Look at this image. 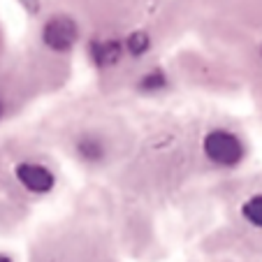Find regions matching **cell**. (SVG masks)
<instances>
[{
	"label": "cell",
	"mask_w": 262,
	"mask_h": 262,
	"mask_svg": "<svg viewBox=\"0 0 262 262\" xmlns=\"http://www.w3.org/2000/svg\"><path fill=\"white\" fill-rule=\"evenodd\" d=\"M202 151L213 165L218 167H237L244 160V142L239 135L230 133V130H211L202 142Z\"/></svg>",
	"instance_id": "obj_1"
},
{
	"label": "cell",
	"mask_w": 262,
	"mask_h": 262,
	"mask_svg": "<svg viewBox=\"0 0 262 262\" xmlns=\"http://www.w3.org/2000/svg\"><path fill=\"white\" fill-rule=\"evenodd\" d=\"M79 37V28H77V21L70 19L65 14L51 16L45 24V30H42V40L49 49L54 51H68L72 49V45Z\"/></svg>",
	"instance_id": "obj_2"
},
{
	"label": "cell",
	"mask_w": 262,
	"mask_h": 262,
	"mask_svg": "<svg viewBox=\"0 0 262 262\" xmlns=\"http://www.w3.org/2000/svg\"><path fill=\"white\" fill-rule=\"evenodd\" d=\"M14 174L21 186L35 195H47L56 186L54 172L47 165H40V163H19L14 167Z\"/></svg>",
	"instance_id": "obj_3"
},
{
	"label": "cell",
	"mask_w": 262,
	"mask_h": 262,
	"mask_svg": "<svg viewBox=\"0 0 262 262\" xmlns=\"http://www.w3.org/2000/svg\"><path fill=\"white\" fill-rule=\"evenodd\" d=\"M77 154L86 163H100L104 158V154H107V148H104V142L100 137L84 135V137L77 139Z\"/></svg>",
	"instance_id": "obj_4"
},
{
	"label": "cell",
	"mask_w": 262,
	"mask_h": 262,
	"mask_svg": "<svg viewBox=\"0 0 262 262\" xmlns=\"http://www.w3.org/2000/svg\"><path fill=\"white\" fill-rule=\"evenodd\" d=\"M91 56L98 65H114L121 56L119 42H95L91 47Z\"/></svg>",
	"instance_id": "obj_5"
},
{
	"label": "cell",
	"mask_w": 262,
	"mask_h": 262,
	"mask_svg": "<svg viewBox=\"0 0 262 262\" xmlns=\"http://www.w3.org/2000/svg\"><path fill=\"white\" fill-rule=\"evenodd\" d=\"M242 216L251 223L253 228L262 230V193L251 195V198L242 204Z\"/></svg>",
	"instance_id": "obj_6"
},
{
	"label": "cell",
	"mask_w": 262,
	"mask_h": 262,
	"mask_svg": "<svg viewBox=\"0 0 262 262\" xmlns=\"http://www.w3.org/2000/svg\"><path fill=\"white\" fill-rule=\"evenodd\" d=\"M148 47H151V37H148L146 33H142V30H137V33H133L128 37V51L133 56H142L148 51Z\"/></svg>",
	"instance_id": "obj_7"
},
{
	"label": "cell",
	"mask_w": 262,
	"mask_h": 262,
	"mask_svg": "<svg viewBox=\"0 0 262 262\" xmlns=\"http://www.w3.org/2000/svg\"><path fill=\"white\" fill-rule=\"evenodd\" d=\"M165 84H167V79H165L163 74L154 72V74H146V77H142V84H139V89L146 91V93H154V91L165 89Z\"/></svg>",
	"instance_id": "obj_8"
},
{
	"label": "cell",
	"mask_w": 262,
	"mask_h": 262,
	"mask_svg": "<svg viewBox=\"0 0 262 262\" xmlns=\"http://www.w3.org/2000/svg\"><path fill=\"white\" fill-rule=\"evenodd\" d=\"M0 262H14L10 255H5V253H0Z\"/></svg>",
	"instance_id": "obj_9"
},
{
	"label": "cell",
	"mask_w": 262,
	"mask_h": 262,
	"mask_svg": "<svg viewBox=\"0 0 262 262\" xmlns=\"http://www.w3.org/2000/svg\"><path fill=\"white\" fill-rule=\"evenodd\" d=\"M0 116H3V102H0Z\"/></svg>",
	"instance_id": "obj_10"
}]
</instances>
